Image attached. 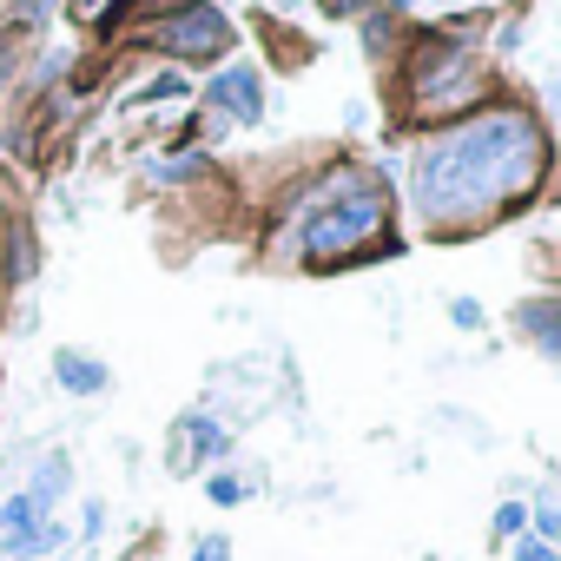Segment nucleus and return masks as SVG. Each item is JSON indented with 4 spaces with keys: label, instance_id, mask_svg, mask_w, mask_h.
Here are the masks:
<instances>
[{
    "label": "nucleus",
    "instance_id": "f257e3e1",
    "mask_svg": "<svg viewBox=\"0 0 561 561\" xmlns=\"http://www.w3.org/2000/svg\"><path fill=\"white\" fill-rule=\"evenodd\" d=\"M541 179V133L528 113H482L456 133H443L436 146L416 152V205L436 225H462V218H489L495 205L522 198Z\"/></svg>",
    "mask_w": 561,
    "mask_h": 561
},
{
    "label": "nucleus",
    "instance_id": "f03ea898",
    "mask_svg": "<svg viewBox=\"0 0 561 561\" xmlns=\"http://www.w3.org/2000/svg\"><path fill=\"white\" fill-rule=\"evenodd\" d=\"M383 218H390L383 198H377L370 185H351V198H337L331 211H318V218L305 225V251H311V264H331V257H344V251L383 238Z\"/></svg>",
    "mask_w": 561,
    "mask_h": 561
},
{
    "label": "nucleus",
    "instance_id": "7ed1b4c3",
    "mask_svg": "<svg viewBox=\"0 0 561 561\" xmlns=\"http://www.w3.org/2000/svg\"><path fill=\"white\" fill-rule=\"evenodd\" d=\"M469 93H476L469 54L430 41V47L416 54V106H423V113H456V106H469Z\"/></svg>",
    "mask_w": 561,
    "mask_h": 561
},
{
    "label": "nucleus",
    "instance_id": "20e7f679",
    "mask_svg": "<svg viewBox=\"0 0 561 561\" xmlns=\"http://www.w3.org/2000/svg\"><path fill=\"white\" fill-rule=\"evenodd\" d=\"M159 47H165V54H185V60H211V54H225V47H231V27H225V14H218V8L192 0L179 21H165V27H159Z\"/></svg>",
    "mask_w": 561,
    "mask_h": 561
},
{
    "label": "nucleus",
    "instance_id": "39448f33",
    "mask_svg": "<svg viewBox=\"0 0 561 561\" xmlns=\"http://www.w3.org/2000/svg\"><path fill=\"white\" fill-rule=\"evenodd\" d=\"M211 100H218L231 119H257V113H264V100H257V73H251V67L218 73V80H211Z\"/></svg>",
    "mask_w": 561,
    "mask_h": 561
},
{
    "label": "nucleus",
    "instance_id": "423d86ee",
    "mask_svg": "<svg viewBox=\"0 0 561 561\" xmlns=\"http://www.w3.org/2000/svg\"><path fill=\"white\" fill-rule=\"evenodd\" d=\"M54 370H60V390H73V397H100L106 390V370L93 357H80V351H60Z\"/></svg>",
    "mask_w": 561,
    "mask_h": 561
},
{
    "label": "nucleus",
    "instance_id": "0eeeda50",
    "mask_svg": "<svg viewBox=\"0 0 561 561\" xmlns=\"http://www.w3.org/2000/svg\"><path fill=\"white\" fill-rule=\"evenodd\" d=\"M67 541V528H54V522H41V528H21V535H8V548L14 554H47V548H60Z\"/></svg>",
    "mask_w": 561,
    "mask_h": 561
},
{
    "label": "nucleus",
    "instance_id": "6e6552de",
    "mask_svg": "<svg viewBox=\"0 0 561 561\" xmlns=\"http://www.w3.org/2000/svg\"><path fill=\"white\" fill-rule=\"evenodd\" d=\"M535 522H541L548 541H561V482H541V495H535Z\"/></svg>",
    "mask_w": 561,
    "mask_h": 561
},
{
    "label": "nucleus",
    "instance_id": "1a4fd4ad",
    "mask_svg": "<svg viewBox=\"0 0 561 561\" xmlns=\"http://www.w3.org/2000/svg\"><path fill=\"white\" fill-rule=\"evenodd\" d=\"M522 331H535L548 351H561V311H548V305H535V311H522Z\"/></svg>",
    "mask_w": 561,
    "mask_h": 561
},
{
    "label": "nucleus",
    "instance_id": "9d476101",
    "mask_svg": "<svg viewBox=\"0 0 561 561\" xmlns=\"http://www.w3.org/2000/svg\"><path fill=\"white\" fill-rule=\"evenodd\" d=\"M0 522H8V535H21V528H41V502H34V495H14L8 508H0Z\"/></svg>",
    "mask_w": 561,
    "mask_h": 561
},
{
    "label": "nucleus",
    "instance_id": "9b49d317",
    "mask_svg": "<svg viewBox=\"0 0 561 561\" xmlns=\"http://www.w3.org/2000/svg\"><path fill=\"white\" fill-rule=\"evenodd\" d=\"M60 489H67V456H54V462H47V469H41V482H34V489H27V495H34V502H41V508H47V502H54V495H60Z\"/></svg>",
    "mask_w": 561,
    "mask_h": 561
},
{
    "label": "nucleus",
    "instance_id": "f8f14e48",
    "mask_svg": "<svg viewBox=\"0 0 561 561\" xmlns=\"http://www.w3.org/2000/svg\"><path fill=\"white\" fill-rule=\"evenodd\" d=\"M449 318H456V331H482V305H469V298H456Z\"/></svg>",
    "mask_w": 561,
    "mask_h": 561
},
{
    "label": "nucleus",
    "instance_id": "ddd939ff",
    "mask_svg": "<svg viewBox=\"0 0 561 561\" xmlns=\"http://www.w3.org/2000/svg\"><path fill=\"white\" fill-rule=\"evenodd\" d=\"M172 93H185V80H179V73H165V80H152V87H146L139 100H172Z\"/></svg>",
    "mask_w": 561,
    "mask_h": 561
},
{
    "label": "nucleus",
    "instance_id": "4468645a",
    "mask_svg": "<svg viewBox=\"0 0 561 561\" xmlns=\"http://www.w3.org/2000/svg\"><path fill=\"white\" fill-rule=\"evenodd\" d=\"M515 561H561L548 541H515Z\"/></svg>",
    "mask_w": 561,
    "mask_h": 561
},
{
    "label": "nucleus",
    "instance_id": "2eb2a0df",
    "mask_svg": "<svg viewBox=\"0 0 561 561\" xmlns=\"http://www.w3.org/2000/svg\"><path fill=\"white\" fill-rule=\"evenodd\" d=\"M225 554H231V548H225V535H205V541H198V554H192V561H225Z\"/></svg>",
    "mask_w": 561,
    "mask_h": 561
},
{
    "label": "nucleus",
    "instance_id": "dca6fc26",
    "mask_svg": "<svg viewBox=\"0 0 561 561\" xmlns=\"http://www.w3.org/2000/svg\"><path fill=\"white\" fill-rule=\"evenodd\" d=\"M211 495H218V502H238V495H244V482H231V476H218V482H211Z\"/></svg>",
    "mask_w": 561,
    "mask_h": 561
},
{
    "label": "nucleus",
    "instance_id": "f3484780",
    "mask_svg": "<svg viewBox=\"0 0 561 561\" xmlns=\"http://www.w3.org/2000/svg\"><path fill=\"white\" fill-rule=\"evenodd\" d=\"M133 8H179V0H133Z\"/></svg>",
    "mask_w": 561,
    "mask_h": 561
},
{
    "label": "nucleus",
    "instance_id": "a211bd4d",
    "mask_svg": "<svg viewBox=\"0 0 561 561\" xmlns=\"http://www.w3.org/2000/svg\"><path fill=\"white\" fill-rule=\"evenodd\" d=\"M548 100H554V113H561V87H548Z\"/></svg>",
    "mask_w": 561,
    "mask_h": 561
},
{
    "label": "nucleus",
    "instance_id": "6ab92c4d",
    "mask_svg": "<svg viewBox=\"0 0 561 561\" xmlns=\"http://www.w3.org/2000/svg\"><path fill=\"white\" fill-rule=\"evenodd\" d=\"M73 8H80V14H93V0H73Z\"/></svg>",
    "mask_w": 561,
    "mask_h": 561
}]
</instances>
